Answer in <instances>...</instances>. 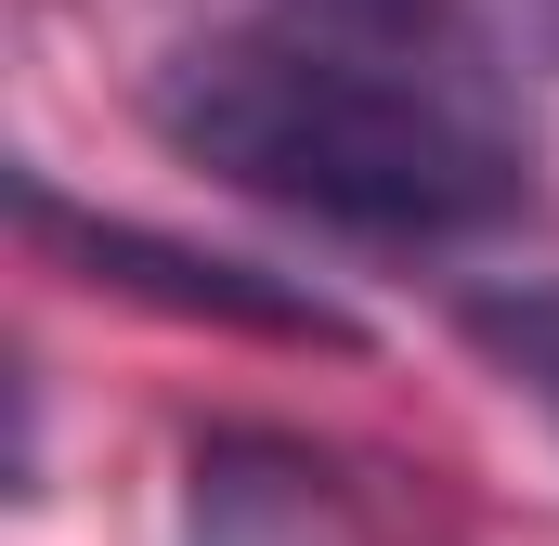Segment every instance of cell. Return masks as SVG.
I'll return each instance as SVG.
<instances>
[{
	"instance_id": "obj_1",
	"label": "cell",
	"mask_w": 559,
	"mask_h": 546,
	"mask_svg": "<svg viewBox=\"0 0 559 546\" xmlns=\"http://www.w3.org/2000/svg\"><path fill=\"white\" fill-rule=\"evenodd\" d=\"M156 131L222 182L338 235H495L534 195V143L455 26L286 0L156 79Z\"/></svg>"
},
{
	"instance_id": "obj_2",
	"label": "cell",
	"mask_w": 559,
	"mask_h": 546,
	"mask_svg": "<svg viewBox=\"0 0 559 546\" xmlns=\"http://www.w3.org/2000/svg\"><path fill=\"white\" fill-rule=\"evenodd\" d=\"M182 546H468L455 508L312 429H209L182 455Z\"/></svg>"
},
{
	"instance_id": "obj_3",
	"label": "cell",
	"mask_w": 559,
	"mask_h": 546,
	"mask_svg": "<svg viewBox=\"0 0 559 546\" xmlns=\"http://www.w3.org/2000/svg\"><path fill=\"white\" fill-rule=\"evenodd\" d=\"M26 235L79 248L105 286H143V299H169V312L261 325V339H299V352H352V312H338V299H312V286H274V273H248V261H209V248H169V235H143V222H79L52 182H26Z\"/></svg>"
},
{
	"instance_id": "obj_4",
	"label": "cell",
	"mask_w": 559,
	"mask_h": 546,
	"mask_svg": "<svg viewBox=\"0 0 559 546\" xmlns=\"http://www.w3.org/2000/svg\"><path fill=\"white\" fill-rule=\"evenodd\" d=\"M521 26H534V39H547V52H559V0H521Z\"/></svg>"
}]
</instances>
